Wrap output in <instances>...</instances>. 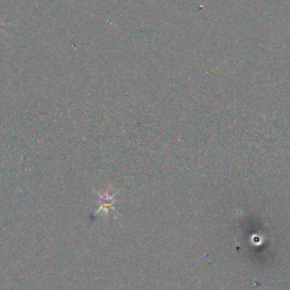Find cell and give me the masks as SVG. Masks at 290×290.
Returning <instances> with one entry per match:
<instances>
[{"label": "cell", "instance_id": "obj_1", "mask_svg": "<svg viewBox=\"0 0 290 290\" xmlns=\"http://www.w3.org/2000/svg\"><path fill=\"white\" fill-rule=\"evenodd\" d=\"M110 188L107 189L105 194H99L100 195V208L98 209L95 215H98L99 212H103L106 215V218H108L110 210L113 209V205H115L116 202V193H109Z\"/></svg>", "mask_w": 290, "mask_h": 290}]
</instances>
